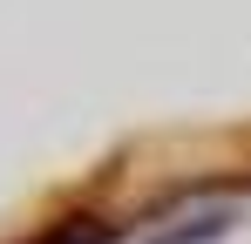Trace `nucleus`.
I'll list each match as a JSON object with an SVG mask.
<instances>
[{"label": "nucleus", "mask_w": 251, "mask_h": 244, "mask_svg": "<svg viewBox=\"0 0 251 244\" xmlns=\"http://www.w3.org/2000/svg\"><path fill=\"white\" fill-rule=\"evenodd\" d=\"M231 224H238L231 203H197V210H176V217L156 224V231H143V244H224Z\"/></svg>", "instance_id": "obj_1"}, {"label": "nucleus", "mask_w": 251, "mask_h": 244, "mask_svg": "<svg viewBox=\"0 0 251 244\" xmlns=\"http://www.w3.org/2000/svg\"><path fill=\"white\" fill-rule=\"evenodd\" d=\"M41 244H109V231H102V224H61V231H48Z\"/></svg>", "instance_id": "obj_2"}]
</instances>
